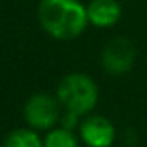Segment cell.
<instances>
[{
  "mask_svg": "<svg viewBox=\"0 0 147 147\" xmlns=\"http://www.w3.org/2000/svg\"><path fill=\"white\" fill-rule=\"evenodd\" d=\"M38 21L50 36L73 40L85 31L88 16L78 0H40Z\"/></svg>",
  "mask_w": 147,
  "mask_h": 147,
  "instance_id": "6da1fadb",
  "label": "cell"
},
{
  "mask_svg": "<svg viewBox=\"0 0 147 147\" xmlns=\"http://www.w3.org/2000/svg\"><path fill=\"white\" fill-rule=\"evenodd\" d=\"M135 55L133 43L125 36H116L109 40L102 50V67L113 76H121L133 67Z\"/></svg>",
  "mask_w": 147,
  "mask_h": 147,
  "instance_id": "277c9868",
  "label": "cell"
},
{
  "mask_svg": "<svg viewBox=\"0 0 147 147\" xmlns=\"http://www.w3.org/2000/svg\"><path fill=\"white\" fill-rule=\"evenodd\" d=\"M57 99L66 111L83 116L97 106L99 90L90 76L82 73H71L61 80L57 87Z\"/></svg>",
  "mask_w": 147,
  "mask_h": 147,
  "instance_id": "7a4b0ae2",
  "label": "cell"
},
{
  "mask_svg": "<svg viewBox=\"0 0 147 147\" xmlns=\"http://www.w3.org/2000/svg\"><path fill=\"white\" fill-rule=\"evenodd\" d=\"M43 147H78V138L73 130L52 128L43 138Z\"/></svg>",
  "mask_w": 147,
  "mask_h": 147,
  "instance_id": "ba28073f",
  "label": "cell"
},
{
  "mask_svg": "<svg viewBox=\"0 0 147 147\" xmlns=\"http://www.w3.org/2000/svg\"><path fill=\"white\" fill-rule=\"evenodd\" d=\"M2 147H43V140L33 128H19L5 137Z\"/></svg>",
  "mask_w": 147,
  "mask_h": 147,
  "instance_id": "52a82bcc",
  "label": "cell"
},
{
  "mask_svg": "<svg viewBox=\"0 0 147 147\" xmlns=\"http://www.w3.org/2000/svg\"><path fill=\"white\" fill-rule=\"evenodd\" d=\"M88 23L97 28L114 26L121 18V5L116 0H92L87 5Z\"/></svg>",
  "mask_w": 147,
  "mask_h": 147,
  "instance_id": "8992f818",
  "label": "cell"
},
{
  "mask_svg": "<svg viewBox=\"0 0 147 147\" xmlns=\"http://www.w3.org/2000/svg\"><path fill=\"white\" fill-rule=\"evenodd\" d=\"M78 114H75V113H69V111H66L64 113V116H61V126L62 128H66V130H75L76 126H78Z\"/></svg>",
  "mask_w": 147,
  "mask_h": 147,
  "instance_id": "9c48e42d",
  "label": "cell"
},
{
  "mask_svg": "<svg viewBox=\"0 0 147 147\" xmlns=\"http://www.w3.org/2000/svg\"><path fill=\"white\" fill-rule=\"evenodd\" d=\"M24 119L33 130H52L61 119V102L49 94H35L24 106Z\"/></svg>",
  "mask_w": 147,
  "mask_h": 147,
  "instance_id": "3957f363",
  "label": "cell"
},
{
  "mask_svg": "<svg viewBox=\"0 0 147 147\" xmlns=\"http://www.w3.org/2000/svg\"><path fill=\"white\" fill-rule=\"evenodd\" d=\"M80 137L88 147H111L116 130L107 118L88 116L83 123H80Z\"/></svg>",
  "mask_w": 147,
  "mask_h": 147,
  "instance_id": "5b68a950",
  "label": "cell"
}]
</instances>
